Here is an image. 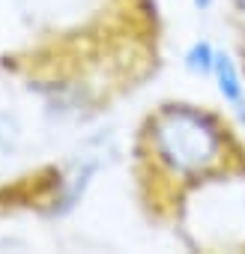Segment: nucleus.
<instances>
[{
    "instance_id": "obj_4",
    "label": "nucleus",
    "mask_w": 245,
    "mask_h": 254,
    "mask_svg": "<svg viewBox=\"0 0 245 254\" xmlns=\"http://www.w3.org/2000/svg\"><path fill=\"white\" fill-rule=\"evenodd\" d=\"M197 3H200V6H209V0H197Z\"/></svg>"
},
{
    "instance_id": "obj_5",
    "label": "nucleus",
    "mask_w": 245,
    "mask_h": 254,
    "mask_svg": "<svg viewBox=\"0 0 245 254\" xmlns=\"http://www.w3.org/2000/svg\"><path fill=\"white\" fill-rule=\"evenodd\" d=\"M242 6H245V0H242Z\"/></svg>"
},
{
    "instance_id": "obj_3",
    "label": "nucleus",
    "mask_w": 245,
    "mask_h": 254,
    "mask_svg": "<svg viewBox=\"0 0 245 254\" xmlns=\"http://www.w3.org/2000/svg\"><path fill=\"white\" fill-rule=\"evenodd\" d=\"M215 69H218V81H221L224 99H230L236 108H242V105H245V90H242V81H239L236 66L230 63V57L218 54V57H215Z\"/></svg>"
},
{
    "instance_id": "obj_2",
    "label": "nucleus",
    "mask_w": 245,
    "mask_h": 254,
    "mask_svg": "<svg viewBox=\"0 0 245 254\" xmlns=\"http://www.w3.org/2000/svg\"><path fill=\"white\" fill-rule=\"evenodd\" d=\"M72 180L63 165L42 162L0 177V224L18 218H45L66 206Z\"/></svg>"
},
{
    "instance_id": "obj_1",
    "label": "nucleus",
    "mask_w": 245,
    "mask_h": 254,
    "mask_svg": "<svg viewBox=\"0 0 245 254\" xmlns=\"http://www.w3.org/2000/svg\"><path fill=\"white\" fill-rule=\"evenodd\" d=\"M156 36L150 0H99L84 18L3 45L0 78L63 108H99L150 75Z\"/></svg>"
}]
</instances>
